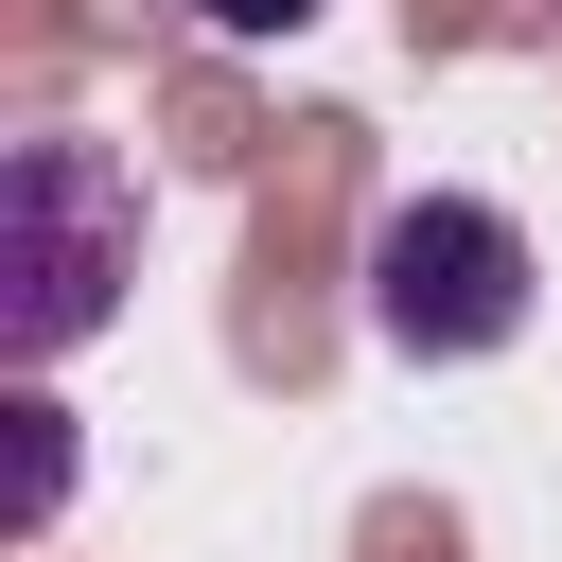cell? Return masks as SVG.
I'll use <instances>...</instances> for the list:
<instances>
[{"mask_svg": "<svg viewBox=\"0 0 562 562\" xmlns=\"http://www.w3.org/2000/svg\"><path fill=\"white\" fill-rule=\"evenodd\" d=\"M140 281V176L88 140V123H18L0 140V351L18 369H70Z\"/></svg>", "mask_w": 562, "mask_h": 562, "instance_id": "obj_1", "label": "cell"}, {"mask_svg": "<svg viewBox=\"0 0 562 562\" xmlns=\"http://www.w3.org/2000/svg\"><path fill=\"white\" fill-rule=\"evenodd\" d=\"M527 299H544V246H527L492 193H404V211H369V334H386L404 369L509 351Z\"/></svg>", "mask_w": 562, "mask_h": 562, "instance_id": "obj_2", "label": "cell"}, {"mask_svg": "<svg viewBox=\"0 0 562 562\" xmlns=\"http://www.w3.org/2000/svg\"><path fill=\"white\" fill-rule=\"evenodd\" d=\"M299 18H334V0H193V35H228V53H281Z\"/></svg>", "mask_w": 562, "mask_h": 562, "instance_id": "obj_3", "label": "cell"}]
</instances>
